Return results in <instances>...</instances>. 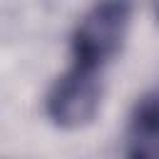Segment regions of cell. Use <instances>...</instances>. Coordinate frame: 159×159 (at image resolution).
<instances>
[{"label": "cell", "mask_w": 159, "mask_h": 159, "mask_svg": "<svg viewBox=\"0 0 159 159\" xmlns=\"http://www.w3.org/2000/svg\"><path fill=\"white\" fill-rule=\"evenodd\" d=\"M132 22V7L127 2L92 5L72 27L70 55L72 65L99 72L122 52Z\"/></svg>", "instance_id": "cell-1"}, {"label": "cell", "mask_w": 159, "mask_h": 159, "mask_svg": "<svg viewBox=\"0 0 159 159\" xmlns=\"http://www.w3.org/2000/svg\"><path fill=\"white\" fill-rule=\"evenodd\" d=\"M154 17H157V22H159V5H154Z\"/></svg>", "instance_id": "cell-4"}, {"label": "cell", "mask_w": 159, "mask_h": 159, "mask_svg": "<svg viewBox=\"0 0 159 159\" xmlns=\"http://www.w3.org/2000/svg\"><path fill=\"white\" fill-rule=\"evenodd\" d=\"M102 102V75L70 65L47 89L45 114L57 129H82L94 122Z\"/></svg>", "instance_id": "cell-2"}, {"label": "cell", "mask_w": 159, "mask_h": 159, "mask_svg": "<svg viewBox=\"0 0 159 159\" xmlns=\"http://www.w3.org/2000/svg\"><path fill=\"white\" fill-rule=\"evenodd\" d=\"M124 159H159V84L147 89L132 107Z\"/></svg>", "instance_id": "cell-3"}]
</instances>
